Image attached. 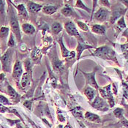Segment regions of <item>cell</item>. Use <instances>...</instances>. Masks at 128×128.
Instances as JSON below:
<instances>
[{"label":"cell","mask_w":128,"mask_h":128,"mask_svg":"<svg viewBox=\"0 0 128 128\" xmlns=\"http://www.w3.org/2000/svg\"><path fill=\"white\" fill-rule=\"evenodd\" d=\"M24 106L26 107V108H28L29 109L31 108V102L30 101H26V102H24Z\"/></svg>","instance_id":"obj_33"},{"label":"cell","mask_w":128,"mask_h":128,"mask_svg":"<svg viewBox=\"0 0 128 128\" xmlns=\"http://www.w3.org/2000/svg\"><path fill=\"white\" fill-rule=\"evenodd\" d=\"M125 26H126V25H125V22H124V17H122L117 23V27L120 30H122L125 28Z\"/></svg>","instance_id":"obj_26"},{"label":"cell","mask_w":128,"mask_h":128,"mask_svg":"<svg viewBox=\"0 0 128 128\" xmlns=\"http://www.w3.org/2000/svg\"><path fill=\"white\" fill-rule=\"evenodd\" d=\"M122 109L116 108L114 110V114L117 118H121L122 116Z\"/></svg>","instance_id":"obj_30"},{"label":"cell","mask_w":128,"mask_h":128,"mask_svg":"<svg viewBox=\"0 0 128 128\" xmlns=\"http://www.w3.org/2000/svg\"><path fill=\"white\" fill-rule=\"evenodd\" d=\"M30 84V75L28 72H26L23 74L22 78H21V86L23 88H25Z\"/></svg>","instance_id":"obj_16"},{"label":"cell","mask_w":128,"mask_h":128,"mask_svg":"<svg viewBox=\"0 0 128 128\" xmlns=\"http://www.w3.org/2000/svg\"><path fill=\"white\" fill-rule=\"evenodd\" d=\"M12 54V50L8 49L2 57H0V60L2 64V70L4 72H10Z\"/></svg>","instance_id":"obj_2"},{"label":"cell","mask_w":128,"mask_h":128,"mask_svg":"<svg viewBox=\"0 0 128 128\" xmlns=\"http://www.w3.org/2000/svg\"><path fill=\"white\" fill-rule=\"evenodd\" d=\"M21 28L23 32L26 34H32L35 32V28L29 23H24L22 24Z\"/></svg>","instance_id":"obj_9"},{"label":"cell","mask_w":128,"mask_h":128,"mask_svg":"<svg viewBox=\"0 0 128 128\" xmlns=\"http://www.w3.org/2000/svg\"><path fill=\"white\" fill-rule=\"evenodd\" d=\"M64 29L67 33L70 36H74L78 39L81 40V38L78 33V31L77 30L75 24L72 21H68L64 24Z\"/></svg>","instance_id":"obj_3"},{"label":"cell","mask_w":128,"mask_h":128,"mask_svg":"<svg viewBox=\"0 0 128 128\" xmlns=\"http://www.w3.org/2000/svg\"><path fill=\"white\" fill-rule=\"evenodd\" d=\"M92 46H86V45H84L83 43H80V41H78V47H77V52H78V59H79L81 53L86 49H88V48H92Z\"/></svg>","instance_id":"obj_15"},{"label":"cell","mask_w":128,"mask_h":128,"mask_svg":"<svg viewBox=\"0 0 128 128\" xmlns=\"http://www.w3.org/2000/svg\"><path fill=\"white\" fill-rule=\"evenodd\" d=\"M10 26L12 33L16 36L18 41L20 40L21 36H20V30L19 23L17 19V17L14 12V11L12 10L10 12Z\"/></svg>","instance_id":"obj_1"},{"label":"cell","mask_w":128,"mask_h":128,"mask_svg":"<svg viewBox=\"0 0 128 128\" xmlns=\"http://www.w3.org/2000/svg\"><path fill=\"white\" fill-rule=\"evenodd\" d=\"M0 102L4 103V104H8V100L5 98H4L3 96H1L0 95Z\"/></svg>","instance_id":"obj_32"},{"label":"cell","mask_w":128,"mask_h":128,"mask_svg":"<svg viewBox=\"0 0 128 128\" xmlns=\"http://www.w3.org/2000/svg\"><path fill=\"white\" fill-rule=\"evenodd\" d=\"M15 45V40H14V35L12 34V33L10 34V38L8 40V46L9 47H13Z\"/></svg>","instance_id":"obj_28"},{"label":"cell","mask_w":128,"mask_h":128,"mask_svg":"<svg viewBox=\"0 0 128 128\" xmlns=\"http://www.w3.org/2000/svg\"><path fill=\"white\" fill-rule=\"evenodd\" d=\"M98 0H92V16H91V20L92 19L94 14V10L96 8L97 4H98Z\"/></svg>","instance_id":"obj_29"},{"label":"cell","mask_w":128,"mask_h":128,"mask_svg":"<svg viewBox=\"0 0 128 128\" xmlns=\"http://www.w3.org/2000/svg\"><path fill=\"white\" fill-rule=\"evenodd\" d=\"M122 16V12L121 11H115L113 12L111 17H110V23L114 24L116 20L118 19V18H120V16Z\"/></svg>","instance_id":"obj_21"},{"label":"cell","mask_w":128,"mask_h":128,"mask_svg":"<svg viewBox=\"0 0 128 128\" xmlns=\"http://www.w3.org/2000/svg\"><path fill=\"white\" fill-rule=\"evenodd\" d=\"M93 106L95 107V108H101L104 106V102L102 101V100H101L100 98H97L94 102L93 103Z\"/></svg>","instance_id":"obj_22"},{"label":"cell","mask_w":128,"mask_h":128,"mask_svg":"<svg viewBox=\"0 0 128 128\" xmlns=\"http://www.w3.org/2000/svg\"><path fill=\"white\" fill-rule=\"evenodd\" d=\"M57 7L54 6V5H50V4H47L42 7V11L43 13L46 14V15H52L54 13H55L57 10Z\"/></svg>","instance_id":"obj_10"},{"label":"cell","mask_w":128,"mask_h":128,"mask_svg":"<svg viewBox=\"0 0 128 128\" xmlns=\"http://www.w3.org/2000/svg\"><path fill=\"white\" fill-rule=\"evenodd\" d=\"M92 31L98 34H104L106 33V27L102 25H99V24H95L93 25L92 27Z\"/></svg>","instance_id":"obj_12"},{"label":"cell","mask_w":128,"mask_h":128,"mask_svg":"<svg viewBox=\"0 0 128 128\" xmlns=\"http://www.w3.org/2000/svg\"><path fill=\"white\" fill-rule=\"evenodd\" d=\"M18 1H22V0H18Z\"/></svg>","instance_id":"obj_36"},{"label":"cell","mask_w":128,"mask_h":128,"mask_svg":"<svg viewBox=\"0 0 128 128\" xmlns=\"http://www.w3.org/2000/svg\"><path fill=\"white\" fill-rule=\"evenodd\" d=\"M75 7L77 8H80V9H83V10H86V11L88 12H91V10H90L89 8H88L82 2L81 0H77Z\"/></svg>","instance_id":"obj_19"},{"label":"cell","mask_w":128,"mask_h":128,"mask_svg":"<svg viewBox=\"0 0 128 128\" xmlns=\"http://www.w3.org/2000/svg\"><path fill=\"white\" fill-rule=\"evenodd\" d=\"M122 2V3L124 4V5H126L127 7H128V0H121Z\"/></svg>","instance_id":"obj_34"},{"label":"cell","mask_w":128,"mask_h":128,"mask_svg":"<svg viewBox=\"0 0 128 128\" xmlns=\"http://www.w3.org/2000/svg\"><path fill=\"white\" fill-rule=\"evenodd\" d=\"M86 118H88L89 120H90V121H93V122L99 119V117L98 115L91 114V113H89V112H87L86 114Z\"/></svg>","instance_id":"obj_27"},{"label":"cell","mask_w":128,"mask_h":128,"mask_svg":"<svg viewBox=\"0 0 128 128\" xmlns=\"http://www.w3.org/2000/svg\"><path fill=\"white\" fill-rule=\"evenodd\" d=\"M108 10H106V8H101L97 12H95L93 17H94V18L97 20L102 22V21H104V20L107 19V18L108 16Z\"/></svg>","instance_id":"obj_5"},{"label":"cell","mask_w":128,"mask_h":128,"mask_svg":"<svg viewBox=\"0 0 128 128\" xmlns=\"http://www.w3.org/2000/svg\"><path fill=\"white\" fill-rule=\"evenodd\" d=\"M8 94L10 95L11 98H16L18 97V94L16 93V92L14 90V89L10 86H8Z\"/></svg>","instance_id":"obj_24"},{"label":"cell","mask_w":128,"mask_h":128,"mask_svg":"<svg viewBox=\"0 0 128 128\" xmlns=\"http://www.w3.org/2000/svg\"><path fill=\"white\" fill-rule=\"evenodd\" d=\"M94 55L102 58H110L114 55V52L111 51L108 47L102 46L97 49V50L94 52Z\"/></svg>","instance_id":"obj_4"},{"label":"cell","mask_w":128,"mask_h":128,"mask_svg":"<svg viewBox=\"0 0 128 128\" xmlns=\"http://www.w3.org/2000/svg\"><path fill=\"white\" fill-rule=\"evenodd\" d=\"M9 33V28L8 27H5V26H2L0 29V40H4L8 38Z\"/></svg>","instance_id":"obj_17"},{"label":"cell","mask_w":128,"mask_h":128,"mask_svg":"<svg viewBox=\"0 0 128 128\" xmlns=\"http://www.w3.org/2000/svg\"><path fill=\"white\" fill-rule=\"evenodd\" d=\"M18 12V16H22L24 18H27L28 17V12L26 9L25 6L23 4H20L16 7Z\"/></svg>","instance_id":"obj_13"},{"label":"cell","mask_w":128,"mask_h":128,"mask_svg":"<svg viewBox=\"0 0 128 128\" xmlns=\"http://www.w3.org/2000/svg\"><path fill=\"white\" fill-rule=\"evenodd\" d=\"M59 42L60 43V46H61V49H62V55L64 58H69V59H72L75 56V53L73 51L72 52H70L64 46V43L62 42V39L60 38L59 40Z\"/></svg>","instance_id":"obj_8"},{"label":"cell","mask_w":128,"mask_h":128,"mask_svg":"<svg viewBox=\"0 0 128 128\" xmlns=\"http://www.w3.org/2000/svg\"><path fill=\"white\" fill-rule=\"evenodd\" d=\"M4 74H0V82L4 79Z\"/></svg>","instance_id":"obj_35"},{"label":"cell","mask_w":128,"mask_h":128,"mask_svg":"<svg viewBox=\"0 0 128 128\" xmlns=\"http://www.w3.org/2000/svg\"><path fill=\"white\" fill-rule=\"evenodd\" d=\"M84 74L86 76V80H87V81H88L89 84H91L92 86H93L94 87H95L97 89L98 86V84H97V83L95 81V78H94V75H95L94 72H93L92 73H89V74H86V73L84 72Z\"/></svg>","instance_id":"obj_11"},{"label":"cell","mask_w":128,"mask_h":128,"mask_svg":"<svg viewBox=\"0 0 128 128\" xmlns=\"http://www.w3.org/2000/svg\"><path fill=\"white\" fill-rule=\"evenodd\" d=\"M5 10H4V0H0V17L1 20L3 21L4 20Z\"/></svg>","instance_id":"obj_20"},{"label":"cell","mask_w":128,"mask_h":128,"mask_svg":"<svg viewBox=\"0 0 128 128\" xmlns=\"http://www.w3.org/2000/svg\"><path fill=\"white\" fill-rule=\"evenodd\" d=\"M22 67H21V64L19 61H16L15 64H14V68H13V72H12V76L15 79H16L17 80H18L20 77L22 75Z\"/></svg>","instance_id":"obj_6"},{"label":"cell","mask_w":128,"mask_h":128,"mask_svg":"<svg viewBox=\"0 0 128 128\" xmlns=\"http://www.w3.org/2000/svg\"><path fill=\"white\" fill-rule=\"evenodd\" d=\"M51 30L54 34H58L62 30V24L59 22H54L51 26Z\"/></svg>","instance_id":"obj_14"},{"label":"cell","mask_w":128,"mask_h":128,"mask_svg":"<svg viewBox=\"0 0 128 128\" xmlns=\"http://www.w3.org/2000/svg\"><path fill=\"white\" fill-rule=\"evenodd\" d=\"M100 3H101L102 5H104V6H106V7H108V8L110 7L109 0H100Z\"/></svg>","instance_id":"obj_31"},{"label":"cell","mask_w":128,"mask_h":128,"mask_svg":"<svg viewBox=\"0 0 128 128\" xmlns=\"http://www.w3.org/2000/svg\"><path fill=\"white\" fill-rule=\"evenodd\" d=\"M61 12L63 16H72L73 15V11L72 10V9L70 8L68 5H65L62 10H61Z\"/></svg>","instance_id":"obj_18"},{"label":"cell","mask_w":128,"mask_h":128,"mask_svg":"<svg viewBox=\"0 0 128 128\" xmlns=\"http://www.w3.org/2000/svg\"><path fill=\"white\" fill-rule=\"evenodd\" d=\"M85 94L90 100H92L93 98L94 97V89H92L90 87H88L85 90Z\"/></svg>","instance_id":"obj_23"},{"label":"cell","mask_w":128,"mask_h":128,"mask_svg":"<svg viewBox=\"0 0 128 128\" xmlns=\"http://www.w3.org/2000/svg\"><path fill=\"white\" fill-rule=\"evenodd\" d=\"M26 9L27 11L31 13H36L42 9V6L33 2H29L26 5Z\"/></svg>","instance_id":"obj_7"},{"label":"cell","mask_w":128,"mask_h":128,"mask_svg":"<svg viewBox=\"0 0 128 128\" xmlns=\"http://www.w3.org/2000/svg\"><path fill=\"white\" fill-rule=\"evenodd\" d=\"M77 24H78V26H79V28L82 30V31L86 32V31H88V30H89L88 26H87L85 23H84V22H82V21L77 20Z\"/></svg>","instance_id":"obj_25"}]
</instances>
